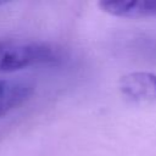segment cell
<instances>
[{
  "label": "cell",
  "instance_id": "obj_1",
  "mask_svg": "<svg viewBox=\"0 0 156 156\" xmlns=\"http://www.w3.org/2000/svg\"><path fill=\"white\" fill-rule=\"evenodd\" d=\"M62 57L61 49L50 43L0 40V72H16L30 66L56 63Z\"/></svg>",
  "mask_w": 156,
  "mask_h": 156
},
{
  "label": "cell",
  "instance_id": "obj_2",
  "mask_svg": "<svg viewBox=\"0 0 156 156\" xmlns=\"http://www.w3.org/2000/svg\"><path fill=\"white\" fill-rule=\"evenodd\" d=\"M119 89L133 102H154L156 101V74L150 72L128 73L121 78Z\"/></svg>",
  "mask_w": 156,
  "mask_h": 156
},
{
  "label": "cell",
  "instance_id": "obj_3",
  "mask_svg": "<svg viewBox=\"0 0 156 156\" xmlns=\"http://www.w3.org/2000/svg\"><path fill=\"white\" fill-rule=\"evenodd\" d=\"M99 7L115 17H156V0H105L99 2Z\"/></svg>",
  "mask_w": 156,
  "mask_h": 156
},
{
  "label": "cell",
  "instance_id": "obj_4",
  "mask_svg": "<svg viewBox=\"0 0 156 156\" xmlns=\"http://www.w3.org/2000/svg\"><path fill=\"white\" fill-rule=\"evenodd\" d=\"M34 87L23 79H0V118L24 104L33 94Z\"/></svg>",
  "mask_w": 156,
  "mask_h": 156
}]
</instances>
